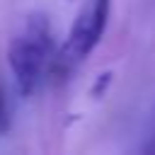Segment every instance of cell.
Masks as SVG:
<instances>
[{"label":"cell","instance_id":"obj_1","mask_svg":"<svg viewBox=\"0 0 155 155\" xmlns=\"http://www.w3.org/2000/svg\"><path fill=\"white\" fill-rule=\"evenodd\" d=\"M53 58H56V41L46 12L27 15L7 46V65L12 70L17 90L29 97L41 85Z\"/></svg>","mask_w":155,"mask_h":155},{"label":"cell","instance_id":"obj_2","mask_svg":"<svg viewBox=\"0 0 155 155\" xmlns=\"http://www.w3.org/2000/svg\"><path fill=\"white\" fill-rule=\"evenodd\" d=\"M111 0H82L73 24L68 29L65 44L58 51V63L65 68L80 65L102 41L107 24H109Z\"/></svg>","mask_w":155,"mask_h":155},{"label":"cell","instance_id":"obj_3","mask_svg":"<svg viewBox=\"0 0 155 155\" xmlns=\"http://www.w3.org/2000/svg\"><path fill=\"white\" fill-rule=\"evenodd\" d=\"M7 126H10V111H7V102H5V92H2V87H0V138L5 136V131H7Z\"/></svg>","mask_w":155,"mask_h":155},{"label":"cell","instance_id":"obj_4","mask_svg":"<svg viewBox=\"0 0 155 155\" xmlns=\"http://www.w3.org/2000/svg\"><path fill=\"white\" fill-rule=\"evenodd\" d=\"M143 153H155V128H153V133L148 136V143L143 145Z\"/></svg>","mask_w":155,"mask_h":155},{"label":"cell","instance_id":"obj_5","mask_svg":"<svg viewBox=\"0 0 155 155\" xmlns=\"http://www.w3.org/2000/svg\"><path fill=\"white\" fill-rule=\"evenodd\" d=\"M70 2H73V0H70Z\"/></svg>","mask_w":155,"mask_h":155}]
</instances>
